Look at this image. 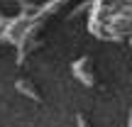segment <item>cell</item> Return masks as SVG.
<instances>
[{
  "mask_svg": "<svg viewBox=\"0 0 132 127\" xmlns=\"http://www.w3.org/2000/svg\"><path fill=\"white\" fill-rule=\"evenodd\" d=\"M86 64H88V59H78V61L71 66V71H73V76H76V78H81V81H83V86H93V76H88V73H86Z\"/></svg>",
  "mask_w": 132,
  "mask_h": 127,
  "instance_id": "1",
  "label": "cell"
},
{
  "mask_svg": "<svg viewBox=\"0 0 132 127\" xmlns=\"http://www.w3.org/2000/svg\"><path fill=\"white\" fill-rule=\"evenodd\" d=\"M15 88H17L20 93H24L27 98H32V100H42V98H39V93H37V90H34V88H29V86H27V81H17V83H15Z\"/></svg>",
  "mask_w": 132,
  "mask_h": 127,
  "instance_id": "2",
  "label": "cell"
},
{
  "mask_svg": "<svg viewBox=\"0 0 132 127\" xmlns=\"http://www.w3.org/2000/svg\"><path fill=\"white\" fill-rule=\"evenodd\" d=\"M76 122H78V127H88V122H86L83 115H76Z\"/></svg>",
  "mask_w": 132,
  "mask_h": 127,
  "instance_id": "3",
  "label": "cell"
}]
</instances>
